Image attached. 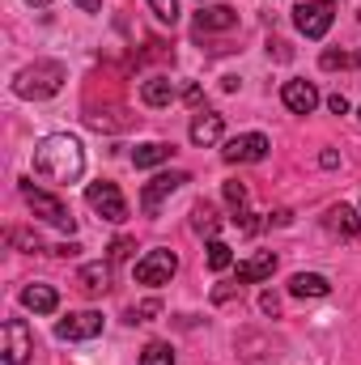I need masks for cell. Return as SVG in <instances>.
Wrapping results in <instances>:
<instances>
[{"mask_svg":"<svg viewBox=\"0 0 361 365\" xmlns=\"http://www.w3.org/2000/svg\"><path fill=\"white\" fill-rule=\"evenodd\" d=\"M34 170L51 182H77L86 175V149H81V140L68 136V132L39 140L34 145Z\"/></svg>","mask_w":361,"mask_h":365,"instance_id":"cell-1","label":"cell"},{"mask_svg":"<svg viewBox=\"0 0 361 365\" xmlns=\"http://www.w3.org/2000/svg\"><path fill=\"white\" fill-rule=\"evenodd\" d=\"M64 81H68V73L60 60H34L30 68H21L13 77V93L17 98H51V93H60Z\"/></svg>","mask_w":361,"mask_h":365,"instance_id":"cell-2","label":"cell"},{"mask_svg":"<svg viewBox=\"0 0 361 365\" xmlns=\"http://www.w3.org/2000/svg\"><path fill=\"white\" fill-rule=\"evenodd\" d=\"M86 204H90L102 221H111V225L128 221V200H123V191H119L115 182H106V179H98V182L86 187Z\"/></svg>","mask_w":361,"mask_h":365,"instance_id":"cell-3","label":"cell"},{"mask_svg":"<svg viewBox=\"0 0 361 365\" xmlns=\"http://www.w3.org/2000/svg\"><path fill=\"white\" fill-rule=\"evenodd\" d=\"M21 195H26V204H30L34 217H43L47 225L73 234V212H68V204H64L60 195H47V191H39V187H30V182H21Z\"/></svg>","mask_w":361,"mask_h":365,"instance_id":"cell-4","label":"cell"},{"mask_svg":"<svg viewBox=\"0 0 361 365\" xmlns=\"http://www.w3.org/2000/svg\"><path fill=\"white\" fill-rule=\"evenodd\" d=\"M293 21L306 38H323L336 21V0H306V4L293 9Z\"/></svg>","mask_w":361,"mask_h":365,"instance_id":"cell-5","label":"cell"},{"mask_svg":"<svg viewBox=\"0 0 361 365\" xmlns=\"http://www.w3.org/2000/svg\"><path fill=\"white\" fill-rule=\"evenodd\" d=\"M187 175L183 170H171V175H153V179L145 182V191H141V212L145 217H158V208H162V200H171L175 191H179Z\"/></svg>","mask_w":361,"mask_h":365,"instance_id":"cell-6","label":"cell"},{"mask_svg":"<svg viewBox=\"0 0 361 365\" xmlns=\"http://www.w3.org/2000/svg\"><path fill=\"white\" fill-rule=\"evenodd\" d=\"M179 272V259H175V251H149L141 264H136V280L141 284H171V276Z\"/></svg>","mask_w":361,"mask_h":365,"instance_id":"cell-7","label":"cell"},{"mask_svg":"<svg viewBox=\"0 0 361 365\" xmlns=\"http://www.w3.org/2000/svg\"><path fill=\"white\" fill-rule=\"evenodd\" d=\"M268 149H272V140L264 136V132H247V136H234L225 149H221V158L225 162H264L268 158Z\"/></svg>","mask_w":361,"mask_h":365,"instance_id":"cell-8","label":"cell"},{"mask_svg":"<svg viewBox=\"0 0 361 365\" xmlns=\"http://www.w3.org/2000/svg\"><path fill=\"white\" fill-rule=\"evenodd\" d=\"M34 353V336L26 327V319H9L4 323V361L9 365H26Z\"/></svg>","mask_w":361,"mask_h":365,"instance_id":"cell-9","label":"cell"},{"mask_svg":"<svg viewBox=\"0 0 361 365\" xmlns=\"http://www.w3.org/2000/svg\"><path fill=\"white\" fill-rule=\"evenodd\" d=\"M56 336L60 340H93V336H102V314L98 310H77V314L56 323Z\"/></svg>","mask_w":361,"mask_h":365,"instance_id":"cell-10","label":"cell"},{"mask_svg":"<svg viewBox=\"0 0 361 365\" xmlns=\"http://www.w3.org/2000/svg\"><path fill=\"white\" fill-rule=\"evenodd\" d=\"M280 98H285V106H289L293 115H310V110L319 106V90H315L310 81H285Z\"/></svg>","mask_w":361,"mask_h":365,"instance_id":"cell-11","label":"cell"},{"mask_svg":"<svg viewBox=\"0 0 361 365\" xmlns=\"http://www.w3.org/2000/svg\"><path fill=\"white\" fill-rule=\"evenodd\" d=\"M221 132H225V119H221L217 110H204V115H195V119H191V145H200V149L217 145V140H221Z\"/></svg>","mask_w":361,"mask_h":365,"instance_id":"cell-12","label":"cell"},{"mask_svg":"<svg viewBox=\"0 0 361 365\" xmlns=\"http://www.w3.org/2000/svg\"><path fill=\"white\" fill-rule=\"evenodd\" d=\"M21 306L34 310V314H56L60 310V293L51 284H26L21 289Z\"/></svg>","mask_w":361,"mask_h":365,"instance_id":"cell-13","label":"cell"},{"mask_svg":"<svg viewBox=\"0 0 361 365\" xmlns=\"http://www.w3.org/2000/svg\"><path fill=\"white\" fill-rule=\"evenodd\" d=\"M238 26V13L230 4H204L195 13V30H234Z\"/></svg>","mask_w":361,"mask_h":365,"instance_id":"cell-14","label":"cell"},{"mask_svg":"<svg viewBox=\"0 0 361 365\" xmlns=\"http://www.w3.org/2000/svg\"><path fill=\"white\" fill-rule=\"evenodd\" d=\"M272 272H276V255H272V251H260V255H251V259H243V264H238V284L268 280Z\"/></svg>","mask_w":361,"mask_h":365,"instance_id":"cell-15","label":"cell"},{"mask_svg":"<svg viewBox=\"0 0 361 365\" xmlns=\"http://www.w3.org/2000/svg\"><path fill=\"white\" fill-rule=\"evenodd\" d=\"M289 293H293V297H327V293H332V280L319 276V272H298L289 280Z\"/></svg>","mask_w":361,"mask_h":365,"instance_id":"cell-16","label":"cell"},{"mask_svg":"<svg viewBox=\"0 0 361 365\" xmlns=\"http://www.w3.org/2000/svg\"><path fill=\"white\" fill-rule=\"evenodd\" d=\"M171 153H175V145L149 140V145H136V149H132V162H136V170H153V166L171 162Z\"/></svg>","mask_w":361,"mask_h":365,"instance_id":"cell-17","label":"cell"},{"mask_svg":"<svg viewBox=\"0 0 361 365\" xmlns=\"http://www.w3.org/2000/svg\"><path fill=\"white\" fill-rule=\"evenodd\" d=\"M175 81L171 77H149L145 86H141V98H145V106H171L175 102Z\"/></svg>","mask_w":361,"mask_h":365,"instance_id":"cell-18","label":"cell"},{"mask_svg":"<svg viewBox=\"0 0 361 365\" xmlns=\"http://www.w3.org/2000/svg\"><path fill=\"white\" fill-rule=\"evenodd\" d=\"M327 225H332V234H340V238H361V221H357V212L349 208V204H340V208H332L327 212Z\"/></svg>","mask_w":361,"mask_h":365,"instance_id":"cell-19","label":"cell"},{"mask_svg":"<svg viewBox=\"0 0 361 365\" xmlns=\"http://www.w3.org/2000/svg\"><path fill=\"white\" fill-rule=\"evenodd\" d=\"M77 280H81L86 293H106L111 289V264H86Z\"/></svg>","mask_w":361,"mask_h":365,"instance_id":"cell-20","label":"cell"},{"mask_svg":"<svg viewBox=\"0 0 361 365\" xmlns=\"http://www.w3.org/2000/svg\"><path fill=\"white\" fill-rule=\"evenodd\" d=\"M191 217H195V230H200V234H217V225H221V217H217V208H213L208 200H200V204L191 208Z\"/></svg>","mask_w":361,"mask_h":365,"instance_id":"cell-21","label":"cell"},{"mask_svg":"<svg viewBox=\"0 0 361 365\" xmlns=\"http://www.w3.org/2000/svg\"><path fill=\"white\" fill-rule=\"evenodd\" d=\"M141 365H175V349H171L166 340H153V344H145Z\"/></svg>","mask_w":361,"mask_h":365,"instance_id":"cell-22","label":"cell"},{"mask_svg":"<svg viewBox=\"0 0 361 365\" xmlns=\"http://www.w3.org/2000/svg\"><path fill=\"white\" fill-rule=\"evenodd\" d=\"M319 64H323L327 73H336V68H357V51H323Z\"/></svg>","mask_w":361,"mask_h":365,"instance_id":"cell-23","label":"cell"},{"mask_svg":"<svg viewBox=\"0 0 361 365\" xmlns=\"http://www.w3.org/2000/svg\"><path fill=\"white\" fill-rule=\"evenodd\" d=\"M230 264H234V251H230L225 242L213 238V242H208V268H213V272H225Z\"/></svg>","mask_w":361,"mask_h":365,"instance_id":"cell-24","label":"cell"},{"mask_svg":"<svg viewBox=\"0 0 361 365\" xmlns=\"http://www.w3.org/2000/svg\"><path fill=\"white\" fill-rule=\"evenodd\" d=\"M225 204L234 208V217H243L247 212V187L234 179V182H225Z\"/></svg>","mask_w":361,"mask_h":365,"instance_id":"cell-25","label":"cell"},{"mask_svg":"<svg viewBox=\"0 0 361 365\" xmlns=\"http://www.w3.org/2000/svg\"><path fill=\"white\" fill-rule=\"evenodd\" d=\"M149 9L158 13V21H166V26H175L179 21V0H149Z\"/></svg>","mask_w":361,"mask_h":365,"instance_id":"cell-26","label":"cell"},{"mask_svg":"<svg viewBox=\"0 0 361 365\" xmlns=\"http://www.w3.org/2000/svg\"><path fill=\"white\" fill-rule=\"evenodd\" d=\"M9 247H21V251H43L39 234H26V230H9Z\"/></svg>","mask_w":361,"mask_h":365,"instance_id":"cell-27","label":"cell"},{"mask_svg":"<svg viewBox=\"0 0 361 365\" xmlns=\"http://www.w3.org/2000/svg\"><path fill=\"white\" fill-rule=\"evenodd\" d=\"M132 255V238H115L111 242V264H119V259H128Z\"/></svg>","mask_w":361,"mask_h":365,"instance_id":"cell-28","label":"cell"},{"mask_svg":"<svg viewBox=\"0 0 361 365\" xmlns=\"http://www.w3.org/2000/svg\"><path fill=\"white\" fill-rule=\"evenodd\" d=\"M268 51L276 56V60H293V51H289V43H285V38H272V43H268Z\"/></svg>","mask_w":361,"mask_h":365,"instance_id":"cell-29","label":"cell"},{"mask_svg":"<svg viewBox=\"0 0 361 365\" xmlns=\"http://www.w3.org/2000/svg\"><path fill=\"white\" fill-rule=\"evenodd\" d=\"M260 310H264V314H276V310H280V297H276V293H264V297H260Z\"/></svg>","mask_w":361,"mask_h":365,"instance_id":"cell-30","label":"cell"},{"mask_svg":"<svg viewBox=\"0 0 361 365\" xmlns=\"http://www.w3.org/2000/svg\"><path fill=\"white\" fill-rule=\"evenodd\" d=\"M327 106H332L336 115H345V110H349V98H345V93H332V98H327Z\"/></svg>","mask_w":361,"mask_h":365,"instance_id":"cell-31","label":"cell"},{"mask_svg":"<svg viewBox=\"0 0 361 365\" xmlns=\"http://www.w3.org/2000/svg\"><path fill=\"white\" fill-rule=\"evenodd\" d=\"M73 4H77L81 13H98V9H102V0H73Z\"/></svg>","mask_w":361,"mask_h":365,"instance_id":"cell-32","label":"cell"},{"mask_svg":"<svg viewBox=\"0 0 361 365\" xmlns=\"http://www.w3.org/2000/svg\"><path fill=\"white\" fill-rule=\"evenodd\" d=\"M319 162H323V166H327V170H336V166H340V158H336V153H332V149H327V153H323V158H319Z\"/></svg>","mask_w":361,"mask_h":365,"instance_id":"cell-33","label":"cell"},{"mask_svg":"<svg viewBox=\"0 0 361 365\" xmlns=\"http://www.w3.org/2000/svg\"><path fill=\"white\" fill-rule=\"evenodd\" d=\"M26 4H34V9H43V4H51V0H26Z\"/></svg>","mask_w":361,"mask_h":365,"instance_id":"cell-34","label":"cell"}]
</instances>
